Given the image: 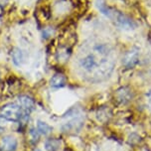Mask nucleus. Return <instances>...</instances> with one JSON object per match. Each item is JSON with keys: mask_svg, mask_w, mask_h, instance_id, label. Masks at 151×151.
<instances>
[{"mask_svg": "<svg viewBox=\"0 0 151 151\" xmlns=\"http://www.w3.org/2000/svg\"><path fill=\"white\" fill-rule=\"evenodd\" d=\"M139 60V52L138 50L133 48V49L127 51L122 58V64L126 68H133L135 65L138 63Z\"/></svg>", "mask_w": 151, "mask_h": 151, "instance_id": "7ed1b4c3", "label": "nucleus"}, {"mask_svg": "<svg viewBox=\"0 0 151 151\" xmlns=\"http://www.w3.org/2000/svg\"><path fill=\"white\" fill-rule=\"evenodd\" d=\"M61 145V141L57 138H51L45 143V148L47 151H57Z\"/></svg>", "mask_w": 151, "mask_h": 151, "instance_id": "9b49d317", "label": "nucleus"}, {"mask_svg": "<svg viewBox=\"0 0 151 151\" xmlns=\"http://www.w3.org/2000/svg\"><path fill=\"white\" fill-rule=\"evenodd\" d=\"M112 19H114L116 25L122 29L128 30V29H134L136 27L135 23H134L130 18H128L127 16H125L123 14H120V13H118V12H115V14L113 16Z\"/></svg>", "mask_w": 151, "mask_h": 151, "instance_id": "39448f33", "label": "nucleus"}, {"mask_svg": "<svg viewBox=\"0 0 151 151\" xmlns=\"http://www.w3.org/2000/svg\"><path fill=\"white\" fill-rule=\"evenodd\" d=\"M16 104L21 107V109L23 110V112L25 113L26 115H28V116L35 107L34 99L28 96H20L17 99Z\"/></svg>", "mask_w": 151, "mask_h": 151, "instance_id": "f03ea898", "label": "nucleus"}, {"mask_svg": "<svg viewBox=\"0 0 151 151\" xmlns=\"http://www.w3.org/2000/svg\"><path fill=\"white\" fill-rule=\"evenodd\" d=\"M80 66L81 68L83 69L87 72H91V71H98L99 70V63L96 61V57L93 54H90V55L83 57L82 60L80 61Z\"/></svg>", "mask_w": 151, "mask_h": 151, "instance_id": "20e7f679", "label": "nucleus"}, {"mask_svg": "<svg viewBox=\"0 0 151 151\" xmlns=\"http://www.w3.org/2000/svg\"><path fill=\"white\" fill-rule=\"evenodd\" d=\"M0 115L5 118L8 121H20L23 118H27L28 115H26L21 109V107L17 104H7L1 107Z\"/></svg>", "mask_w": 151, "mask_h": 151, "instance_id": "f257e3e1", "label": "nucleus"}, {"mask_svg": "<svg viewBox=\"0 0 151 151\" xmlns=\"http://www.w3.org/2000/svg\"><path fill=\"white\" fill-rule=\"evenodd\" d=\"M17 140L11 135H6L0 140V151H15L17 149Z\"/></svg>", "mask_w": 151, "mask_h": 151, "instance_id": "423d86ee", "label": "nucleus"}, {"mask_svg": "<svg viewBox=\"0 0 151 151\" xmlns=\"http://www.w3.org/2000/svg\"><path fill=\"white\" fill-rule=\"evenodd\" d=\"M50 85L52 88H63L66 85V77L63 74H55L51 78L50 80Z\"/></svg>", "mask_w": 151, "mask_h": 151, "instance_id": "0eeeda50", "label": "nucleus"}, {"mask_svg": "<svg viewBox=\"0 0 151 151\" xmlns=\"http://www.w3.org/2000/svg\"><path fill=\"white\" fill-rule=\"evenodd\" d=\"M12 61L14 63L15 66L20 67L22 66L24 63V54L19 48H14L12 51Z\"/></svg>", "mask_w": 151, "mask_h": 151, "instance_id": "1a4fd4ad", "label": "nucleus"}, {"mask_svg": "<svg viewBox=\"0 0 151 151\" xmlns=\"http://www.w3.org/2000/svg\"><path fill=\"white\" fill-rule=\"evenodd\" d=\"M37 130L40 134L43 135H48L49 133H51L53 130V127L51 125H49L48 123L44 122V121L39 120L37 122Z\"/></svg>", "mask_w": 151, "mask_h": 151, "instance_id": "9d476101", "label": "nucleus"}, {"mask_svg": "<svg viewBox=\"0 0 151 151\" xmlns=\"http://www.w3.org/2000/svg\"><path fill=\"white\" fill-rule=\"evenodd\" d=\"M38 151H39V150H38Z\"/></svg>", "mask_w": 151, "mask_h": 151, "instance_id": "ddd939ff", "label": "nucleus"}, {"mask_svg": "<svg viewBox=\"0 0 151 151\" xmlns=\"http://www.w3.org/2000/svg\"><path fill=\"white\" fill-rule=\"evenodd\" d=\"M96 6H98L99 10L102 13V14H104L110 19L113 18L115 12H116L113 9H111V8H109V6H107V5L106 4V2H104V0H98V1H96Z\"/></svg>", "mask_w": 151, "mask_h": 151, "instance_id": "6e6552de", "label": "nucleus"}, {"mask_svg": "<svg viewBox=\"0 0 151 151\" xmlns=\"http://www.w3.org/2000/svg\"><path fill=\"white\" fill-rule=\"evenodd\" d=\"M148 106L151 109V94H149V96H148Z\"/></svg>", "mask_w": 151, "mask_h": 151, "instance_id": "f8f14e48", "label": "nucleus"}]
</instances>
